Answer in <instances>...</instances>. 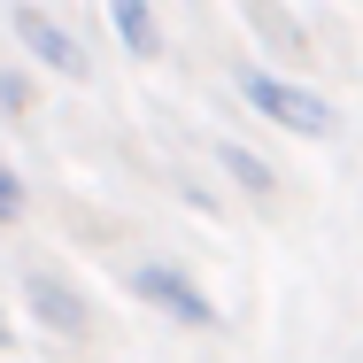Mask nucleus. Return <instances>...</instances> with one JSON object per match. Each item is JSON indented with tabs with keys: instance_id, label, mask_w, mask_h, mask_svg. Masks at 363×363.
<instances>
[{
	"instance_id": "20e7f679",
	"label": "nucleus",
	"mask_w": 363,
	"mask_h": 363,
	"mask_svg": "<svg viewBox=\"0 0 363 363\" xmlns=\"http://www.w3.org/2000/svg\"><path fill=\"white\" fill-rule=\"evenodd\" d=\"M23 301H31V317H39V325H47V333H85V301H77L70 286H62V279H47V271H31V279H23Z\"/></svg>"
},
{
	"instance_id": "f257e3e1",
	"label": "nucleus",
	"mask_w": 363,
	"mask_h": 363,
	"mask_svg": "<svg viewBox=\"0 0 363 363\" xmlns=\"http://www.w3.org/2000/svg\"><path fill=\"white\" fill-rule=\"evenodd\" d=\"M240 101H247L255 116H271L279 132H294V140H325V132L340 124L317 85H294V77H271V70H240Z\"/></svg>"
},
{
	"instance_id": "6e6552de",
	"label": "nucleus",
	"mask_w": 363,
	"mask_h": 363,
	"mask_svg": "<svg viewBox=\"0 0 363 363\" xmlns=\"http://www.w3.org/2000/svg\"><path fill=\"white\" fill-rule=\"evenodd\" d=\"M8 340H16V333H8V317H0V348H8Z\"/></svg>"
},
{
	"instance_id": "f03ea898",
	"label": "nucleus",
	"mask_w": 363,
	"mask_h": 363,
	"mask_svg": "<svg viewBox=\"0 0 363 363\" xmlns=\"http://www.w3.org/2000/svg\"><path fill=\"white\" fill-rule=\"evenodd\" d=\"M124 286L140 294L147 309H162V317L194 325V333H217V325H224V309L201 294V279H194V271H178V263H132V271H124Z\"/></svg>"
},
{
	"instance_id": "39448f33",
	"label": "nucleus",
	"mask_w": 363,
	"mask_h": 363,
	"mask_svg": "<svg viewBox=\"0 0 363 363\" xmlns=\"http://www.w3.org/2000/svg\"><path fill=\"white\" fill-rule=\"evenodd\" d=\"M108 23H116V39H124L132 55H155V47H162V23H155V8H147V0H116V8H108Z\"/></svg>"
},
{
	"instance_id": "0eeeda50",
	"label": "nucleus",
	"mask_w": 363,
	"mask_h": 363,
	"mask_svg": "<svg viewBox=\"0 0 363 363\" xmlns=\"http://www.w3.org/2000/svg\"><path fill=\"white\" fill-rule=\"evenodd\" d=\"M16 209H23V178L0 162V217H16Z\"/></svg>"
},
{
	"instance_id": "7ed1b4c3",
	"label": "nucleus",
	"mask_w": 363,
	"mask_h": 363,
	"mask_svg": "<svg viewBox=\"0 0 363 363\" xmlns=\"http://www.w3.org/2000/svg\"><path fill=\"white\" fill-rule=\"evenodd\" d=\"M8 23H16V39H23V47H31V55L47 62V70L85 77V47H77V31H70V23H55L47 8H16Z\"/></svg>"
},
{
	"instance_id": "423d86ee",
	"label": "nucleus",
	"mask_w": 363,
	"mask_h": 363,
	"mask_svg": "<svg viewBox=\"0 0 363 363\" xmlns=\"http://www.w3.org/2000/svg\"><path fill=\"white\" fill-rule=\"evenodd\" d=\"M217 162L240 178V186H247V194H279V170H271L263 155H247V147H217Z\"/></svg>"
}]
</instances>
